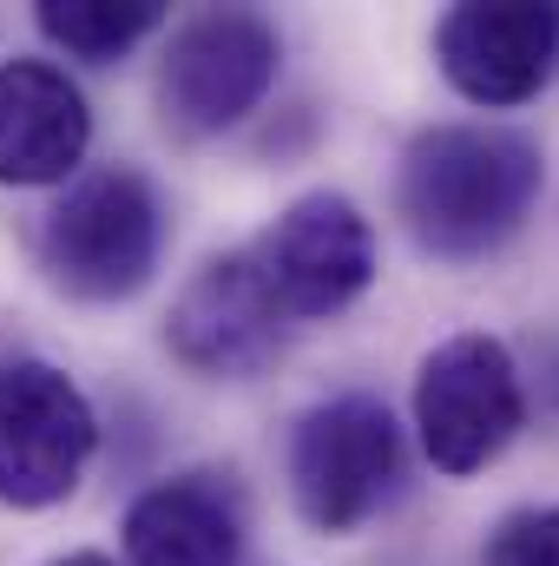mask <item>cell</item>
Returning <instances> with one entry per match:
<instances>
[{
	"instance_id": "6da1fadb",
	"label": "cell",
	"mask_w": 559,
	"mask_h": 566,
	"mask_svg": "<svg viewBox=\"0 0 559 566\" xmlns=\"http://www.w3.org/2000/svg\"><path fill=\"white\" fill-rule=\"evenodd\" d=\"M547 185L540 145L507 126H434L402 151L395 205L428 258L467 264L500 251Z\"/></svg>"
},
{
	"instance_id": "7a4b0ae2",
	"label": "cell",
	"mask_w": 559,
	"mask_h": 566,
	"mask_svg": "<svg viewBox=\"0 0 559 566\" xmlns=\"http://www.w3.org/2000/svg\"><path fill=\"white\" fill-rule=\"evenodd\" d=\"M165 251V205L133 165H106L66 185V198L40 224V264L80 303L139 296Z\"/></svg>"
},
{
	"instance_id": "3957f363",
	"label": "cell",
	"mask_w": 559,
	"mask_h": 566,
	"mask_svg": "<svg viewBox=\"0 0 559 566\" xmlns=\"http://www.w3.org/2000/svg\"><path fill=\"white\" fill-rule=\"evenodd\" d=\"M527 422V389H520V363L500 336L467 329L447 336L441 349L421 356L415 376V428L421 454L441 474H481L487 461L507 454V441Z\"/></svg>"
},
{
	"instance_id": "277c9868",
	"label": "cell",
	"mask_w": 559,
	"mask_h": 566,
	"mask_svg": "<svg viewBox=\"0 0 559 566\" xmlns=\"http://www.w3.org/2000/svg\"><path fill=\"white\" fill-rule=\"evenodd\" d=\"M277 60H283L277 27L264 13H251V7H211V13L184 20L171 33L165 60H158V113H165V126L184 133V139L231 133L277 86Z\"/></svg>"
},
{
	"instance_id": "5b68a950",
	"label": "cell",
	"mask_w": 559,
	"mask_h": 566,
	"mask_svg": "<svg viewBox=\"0 0 559 566\" xmlns=\"http://www.w3.org/2000/svg\"><path fill=\"white\" fill-rule=\"evenodd\" d=\"M402 481V428L376 396L309 409L289 441V494L316 534H356Z\"/></svg>"
},
{
	"instance_id": "8992f818",
	"label": "cell",
	"mask_w": 559,
	"mask_h": 566,
	"mask_svg": "<svg viewBox=\"0 0 559 566\" xmlns=\"http://www.w3.org/2000/svg\"><path fill=\"white\" fill-rule=\"evenodd\" d=\"M99 448V416L53 363H0V507H60Z\"/></svg>"
},
{
	"instance_id": "52a82bcc",
	"label": "cell",
	"mask_w": 559,
	"mask_h": 566,
	"mask_svg": "<svg viewBox=\"0 0 559 566\" xmlns=\"http://www.w3.org/2000/svg\"><path fill=\"white\" fill-rule=\"evenodd\" d=\"M251 264L277 296L283 323L336 316L376 283V231L342 191H303L251 244Z\"/></svg>"
},
{
	"instance_id": "ba28073f",
	"label": "cell",
	"mask_w": 559,
	"mask_h": 566,
	"mask_svg": "<svg viewBox=\"0 0 559 566\" xmlns=\"http://www.w3.org/2000/svg\"><path fill=\"white\" fill-rule=\"evenodd\" d=\"M434 60L447 86L474 106H527L559 73V7L553 0H467L441 13Z\"/></svg>"
},
{
	"instance_id": "9c48e42d",
	"label": "cell",
	"mask_w": 559,
	"mask_h": 566,
	"mask_svg": "<svg viewBox=\"0 0 559 566\" xmlns=\"http://www.w3.org/2000/svg\"><path fill=\"white\" fill-rule=\"evenodd\" d=\"M165 343L184 369L198 376H257L283 343V310L264 290L251 251L211 258L204 271L178 290L171 316H165Z\"/></svg>"
},
{
	"instance_id": "30bf717a",
	"label": "cell",
	"mask_w": 559,
	"mask_h": 566,
	"mask_svg": "<svg viewBox=\"0 0 559 566\" xmlns=\"http://www.w3.org/2000/svg\"><path fill=\"white\" fill-rule=\"evenodd\" d=\"M93 145L86 93L53 60H7L0 66V185L33 191L80 171Z\"/></svg>"
},
{
	"instance_id": "8fae6325",
	"label": "cell",
	"mask_w": 559,
	"mask_h": 566,
	"mask_svg": "<svg viewBox=\"0 0 559 566\" xmlns=\"http://www.w3.org/2000/svg\"><path fill=\"white\" fill-rule=\"evenodd\" d=\"M119 534L133 566H238L244 507L218 474H171L126 507Z\"/></svg>"
},
{
	"instance_id": "7c38bea8",
	"label": "cell",
	"mask_w": 559,
	"mask_h": 566,
	"mask_svg": "<svg viewBox=\"0 0 559 566\" xmlns=\"http://www.w3.org/2000/svg\"><path fill=\"white\" fill-rule=\"evenodd\" d=\"M158 20H165L158 0H40V33L93 66L133 53L145 33H158Z\"/></svg>"
},
{
	"instance_id": "4fadbf2b",
	"label": "cell",
	"mask_w": 559,
	"mask_h": 566,
	"mask_svg": "<svg viewBox=\"0 0 559 566\" xmlns=\"http://www.w3.org/2000/svg\"><path fill=\"white\" fill-rule=\"evenodd\" d=\"M481 566H559V507H520L487 534Z\"/></svg>"
},
{
	"instance_id": "5bb4252c",
	"label": "cell",
	"mask_w": 559,
	"mask_h": 566,
	"mask_svg": "<svg viewBox=\"0 0 559 566\" xmlns=\"http://www.w3.org/2000/svg\"><path fill=\"white\" fill-rule=\"evenodd\" d=\"M540 389H547V402L559 409V349H547V376H540Z\"/></svg>"
},
{
	"instance_id": "9a60e30c",
	"label": "cell",
	"mask_w": 559,
	"mask_h": 566,
	"mask_svg": "<svg viewBox=\"0 0 559 566\" xmlns=\"http://www.w3.org/2000/svg\"><path fill=\"white\" fill-rule=\"evenodd\" d=\"M46 566H119V560H106V554H60V560H46Z\"/></svg>"
}]
</instances>
